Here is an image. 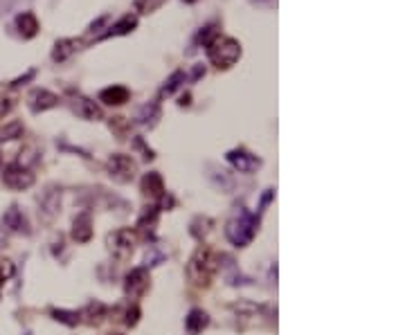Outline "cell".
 Segmentation results:
<instances>
[{"label":"cell","instance_id":"1","mask_svg":"<svg viewBox=\"0 0 405 335\" xmlns=\"http://www.w3.org/2000/svg\"><path fill=\"white\" fill-rule=\"evenodd\" d=\"M205 54L217 70H230L241 59V43L234 41L232 36L219 34L205 46Z\"/></svg>","mask_w":405,"mask_h":335},{"label":"cell","instance_id":"2","mask_svg":"<svg viewBox=\"0 0 405 335\" xmlns=\"http://www.w3.org/2000/svg\"><path fill=\"white\" fill-rule=\"evenodd\" d=\"M257 230H259V219H257V216H254L252 212L241 207V210L234 212V216L228 221V225H226V236H228V241H230L232 245L246 247V245L254 239Z\"/></svg>","mask_w":405,"mask_h":335},{"label":"cell","instance_id":"3","mask_svg":"<svg viewBox=\"0 0 405 335\" xmlns=\"http://www.w3.org/2000/svg\"><path fill=\"white\" fill-rule=\"evenodd\" d=\"M212 270H214V259H212L210 247H198L194 257L187 264V279L198 288H207L212 282Z\"/></svg>","mask_w":405,"mask_h":335},{"label":"cell","instance_id":"4","mask_svg":"<svg viewBox=\"0 0 405 335\" xmlns=\"http://www.w3.org/2000/svg\"><path fill=\"white\" fill-rule=\"evenodd\" d=\"M106 171H109V176L120 182V185H126V182H131L137 174V162L131 158V156H124V153H113L106 162Z\"/></svg>","mask_w":405,"mask_h":335},{"label":"cell","instance_id":"5","mask_svg":"<svg viewBox=\"0 0 405 335\" xmlns=\"http://www.w3.org/2000/svg\"><path fill=\"white\" fill-rule=\"evenodd\" d=\"M106 247L109 252L117 259V261H126L131 254H133V247H135V232L131 230H115L106 236Z\"/></svg>","mask_w":405,"mask_h":335},{"label":"cell","instance_id":"6","mask_svg":"<svg viewBox=\"0 0 405 335\" xmlns=\"http://www.w3.org/2000/svg\"><path fill=\"white\" fill-rule=\"evenodd\" d=\"M34 174H32L29 167H23L18 165V162H12V165H7L5 171H3V182L5 187L14 189V191H25L34 185Z\"/></svg>","mask_w":405,"mask_h":335},{"label":"cell","instance_id":"7","mask_svg":"<svg viewBox=\"0 0 405 335\" xmlns=\"http://www.w3.org/2000/svg\"><path fill=\"white\" fill-rule=\"evenodd\" d=\"M66 100H68L70 111H72L74 115H77V117H81V120L97 122V120H102V117H104L102 108H99L97 104H95L92 100H88V97H83L81 93L70 90Z\"/></svg>","mask_w":405,"mask_h":335},{"label":"cell","instance_id":"8","mask_svg":"<svg viewBox=\"0 0 405 335\" xmlns=\"http://www.w3.org/2000/svg\"><path fill=\"white\" fill-rule=\"evenodd\" d=\"M0 230L5 234H29V223L25 212L18 207V205H9L5 210L3 219H0Z\"/></svg>","mask_w":405,"mask_h":335},{"label":"cell","instance_id":"9","mask_svg":"<svg viewBox=\"0 0 405 335\" xmlns=\"http://www.w3.org/2000/svg\"><path fill=\"white\" fill-rule=\"evenodd\" d=\"M149 286H151V279H149L146 268H133L124 279V293H126V297H131V299L142 297L149 290Z\"/></svg>","mask_w":405,"mask_h":335},{"label":"cell","instance_id":"10","mask_svg":"<svg viewBox=\"0 0 405 335\" xmlns=\"http://www.w3.org/2000/svg\"><path fill=\"white\" fill-rule=\"evenodd\" d=\"M226 160L230 162L234 169L239 171V174H252V171H257V169L261 167V160L254 156V153H250V151L241 149V146L228 151Z\"/></svg>","mask_w":405,"mask_h":335},{"label":"cell","instance_id":"11","mask_svg":"<svg viewBox=\"0 0 405 335\" xmlns=\"http://www.w3.org/2000/svg\"><path fill=\"white\" fill-rule=\"evenodd\" d=\"M27 108L34 115H39V113H46V111H50V108H57L59 106V95H55V93H50V90H46V88H34V90H29L27 93Z\"/></svg>","mask_w":405,"mask_h":335},{"label":"cell","instance_id":"12","mask_svg":"<svg viewBox=\"0 0 405 335\" xmlns=\"http://www.w3.org/2000/svg\"><path fill=\"white\" fill-rule=\"evenodd\" d=\"M59 205H61V189L55 187V185H50L39 196V212L43 214L46 221H52L59 214Z\"/></svg>","mask_w":405,"mask_h":335},{"label":"cell","instance_id":"13","mask_svg":"<svg viewBox=\"0 0 405 335\" xmlns=\"http://www.w3.org/2000/svg\"><path fill=\"white\" fill-rule=\"evenodd\" d=\"M135 27H137V16L135 14H124L120 20H117V23L106 27V32H99V34L95 36V41H106V39H113V36H126V34H131Z\"/></svg>","mask_w":405,"mask_h":335},{"label":"cell","instance_id":"14","mask_svg":"<svg viewBox=\"0 0 405 335\" xmlns=\"http://www.w3.org/2000/svg\"><path fill=\"white\" fill-rule=\"evenodd\" d=\"M83 48L81 39H59L52 48V61L55 63H63L66 59H70L74 52H79Z\"/></svg>","mask_w":405,"mask_h":335},{"label":"cell","instance_id":"15","mask_svg":"<svg viewBox=\"0 0 405 335\" xmlns=\"http://www.w3.org/2000/svg\"><path fill=\"white\" fill-rule=\"evenodd\" d=\"M72 239L77 243H88L92 239V216L88 212L77 214L72 221Z\"/></svg>","mask_w":405,"mask_h":335},{"label":"cell","instance_id":"16","mask_svg":"<svg viewBox=\"0 0 405 335\" xmlns=\"http://www.w3.org/2000/svg\"><path fill=\"white\" fill-rule=\"evenodd\" d=\"M14 29L18 32V36L20 39H34L39 34V20L36 16L32 14V12H20L16 18H14Z\"/></svg>","mask_w":405,"mask_h":335},{"label":"cell","instance_id":"17","mask_svg":"<svg viewBox=\"0 0 405 335\" xmlns=\"http://www.w3.org/2000/svg\"><path fill=\"white\" fill-rule=\"evenodd\" d=\"M140 189H142V193L146 198H151V200H160L165 196V180H163V176L158 174V171H151V174H146L144 178H142V185H140Z\"/></svg>","mask_w":405,"mask_h":335},{"label":"cell","instance_id":"18","mask_svg":"<svg viewBox=\"0 0 405 335\" xmlns=\"http://www.w3.org/2000/svg\"><path fill=\"white\" fill-rule=\"evenodd\" d=\"M219 270L223 273V277H226V282L232 284V286H239V284H246L248 279H243L237 264H234V259L230 254H221L219 257Z\"/></svg>","mask_w":405,"mask_h":335},{"label":"cell","instance_id":"19","mask_svg":"<svg viewBox=\"0 0 405 335\" xmlns=\"http://www.w3.org/2000/svg\"><path fill=\"white\" fill-rule=\"evenodd\" d=\"M131 100V90L126 86H111V88H104L99 93V102L109 106H122Z\"/></svg>","mask_w":405,"mask_h":335},{"label":"cell","instance_id":"20","mask_svg":"<svg viewBox=\"0 0 405 335\" xmlns=\"http://www.w3.org/2000/svg\"><path fill=\"white\" fill-rule=\"evenodd\" d=\"M160 115H163V113H160V104L149 102L135 113V122L140 126H144V128H153L158 124V120H160Z\"/></svg>","mask_w":405,"mask_h":335},{"label":"cell","instance_id":"21","mask_svg":"<svg viewBox=\"0 0 405 335\" xmlns=\"http://www.w3.org/2000/svg\"><path fill=\"white\" fill-rule=\"evenodd\" d=\"M210 327V315L202 308H191L189 310V315L185 317V329L187 333L191 335H198L202 333V329H207Z\"/></svg>","mask_w":405,"mask_h":335},{"label":"cell","instance_id":"22","mask_svg":"<svg viewBox=\"0 0 405 335\" xmlns=\"http://www.w3.org/2000/svg\"><path fill=\"white\" fill-rule=\"evenodd\" d=\"M106 317V306L102 301H90V304L79 313V322H86L88 327H99Z\"/></svg>","mask_w":405,"mask_h":335},{"label":"cell","instance_id":"23","mask_svg":"<svg viewBox=\"0 0 405 335\" xmlns=\"http://www.w3.org/2000/svg\"><path fill=\"white\" fill-rule=\"evenodd\" d=\"M158 225V205H151V207H144L140 221H137V232H140L144 239L153 236V230Z\"/></svg>","mask_w":405,"mask_h":335},{"label":"cell","instance_id":"24","mask_svg":"<svg viewBox=\"0 0 405 335\" xmlns=\"http://www.w3.org/2000/svg\"><path fill=\"white\" fill-rule=\"evenodd\" d=\"M16 106V90L9 83H0V120L14 111Z\"/></svg>","mask_w":405,"mask_h":335},{"label":"cell","instance_id":"25","mask_svg":"<svg viewBox=\"0 0 405 335\" xmlns=\"http://www.w3.org/2000/svg\"><path fill=\"white\" fill-rule=\"evenodd\" d=\"M25 128H23V122L20 120H12L9 124H5L0 128V142H12V139H18L23 137Z\"/></svg>","mask_w":405,"mask_h":335},{"label":"cell","instance_id":"26","mask_svg":"<svg viewBox=\"0 0 405 335\" xmlns=\"http://www.w3.org/2000/svg\"><path fill=\"white\" fill-rule=\"evenodd\" d=\"M185 79H187V74H185V70H176L172 77H169L167 81H165V86L160 88V97H169V95H174L180 86L185 83Z\"/></svg>","mask_w":405,"mask_h":335},{"label":"cell","instance_id":"27","mask_svg":"<svg viewBox=\"0 0 405 335\" xmlns=\"http://www.w3.org/2000/svg\"><path fill=\"white\" fill-rule=\"evenodd\" d=\"M50 315L57 322L66 324V327H77L79 324V313L77 310H63V308H52Z\"/></svg>","mask_w":405,"mask_h":335},{"label":"cell","instance_id":"28","mask_svg":"<svg viewBox=\"0 0 405 335\" xmlns=\"http://www.w3.org/2000/svg\"><path fill=\"white\" fill-rule=\"evenodd\" d=\"M210 228H212V219H210V216H196V219L191 221L189 232H191V236H196V239H202V236L210 232Z\"/></svg>","mask_w":405,"mask_h":335},{"label":"cell","instance_id":"29","mask_svg":"<svg viewBox=\"0 0 405 335\" xmlns=\"http://www.w3.org/2000/svg\"><path fill=\"white\" fill-rule=\"evenodd\" d=\"M167 3V0H133V7H135V12H140V14H153L156 9H160Z\"/></svg>","mask_w":405,"mask_h":335},{"label":"cell","instance_id":"30","mask_svg":"<svg viewBox=\"0 0 405 335\" xmlns=\"http://www.w3.org/2000/svg\"><path fill=\"white\" fill-rule=\"evenodd\" d=\"M214 36H219V25H205V27H200V32L196 34V43H202V48L207 46V43L214 39Z\"/></svg>","mask_w":405,"mask_h":335},{"label":"cell","instance_id":"31","mask_svg":"<svg viewBox=\"0 0 405 335\" xmlns=\"http://www.w3.org/2000/svg\"><path fill=\"white\" fill-rule=\"evenodd\" d=\"M113 128L117 131V135H120L117 139H126V131H129V122H126L124 117H113V120H111V131H113Z\"/></svg>","mask_w":405,"mask_h":335},{"label":"cell","instance_id":"32","mask_svg":"<svg viewBox=\"0 0 405 335\" xmlns=\"http://www.w3.org/2000/svg\"><path fill=\"white\" fill-rule=\"evenodd\" d=\"M14 277V264L12 261H0V290H3L7 279Z\"/></svg>","mask_w":405,"mask_h":335},{"label":"cell","instance_id":"33","mask_svg":"<svg viewBox=\"0 0 405 335\" xmlns=\"http://www.w3.org/2000/svg\"><path fill=\"white\" fill-rule=\"evenodd\" d=\"M137 322H140V306H137V304H131L129 308H126L124 324H126V327H135Z\"/></svg>","mask_w":405,"mask_h":335},{"label":"cell","instance_id":"34","mask_svg":"<svg viewBox=\"0 0 405 335\" xmlns=\"http://www.w3.org/2000/svg\"><path fill=\"white\" fill-rule=\"evenodd\" d=\"M34 74H36V70H27L25 74H23V77H18V79H14L12 83H9V86H12V88L16 90V88H20V86H23V83H27L29 79H34Z\"/></svg>","mask_w":405,"mask_h":335},{"label":"cell","instance_id":"35","mask_svg":"<svg viewBox=\"0 0 405 335\" xmlns=\"http://www.w3.org/2000/svg\"><path fill=\"white\" fill-rule=\"evenodd\" d=\"M106 20H109V16H102V18H97V20H95V23H90V27H88V34H95V32H99L102 29V25L106 23Z\"/></svg>","mask_w":405,"mask_h":335},{"label":"cell","instance_id":"36","mask_svg":"<svg viewBox=\"0 0 405 335\" xmlns=\"http://www.w3.org/2000/svg\"><path fill=\"white\" fill-rule=\"evenodd\" d=\"M250 3H254V5H266V7H273V5H277V0H250Z\"/></svg>","mask_w":405,"mask_h":335},{"label":"cell","instance_id":"37","mask_svg":"<svg viewBox=\"0 0 405 335\" xmlns=\"http://www.w3.org/2000/svg\"><path fill=\"white\" fill-rule=\"evenodd\" d=\"M180 106H189V95H185L183 100H180Z\"/></svg>","mask_w":405,"mask_h":335},{"label":"cell","instance_id":"38","mask_svg":"<svg viewBox=\"0 0 405 335\" xmlns=\"http://www.w3.org/2000/svg\"><path fill=\"white\" fill-rule=\"evenodd\" d=\"M16 3H20V0H7L5 7H12V5H16Z\"/></svg>","mask_w":405,"mask_h":335},{"label":"cell","instance_id":"39","mask_svg":"<svg viewBox=\"0 0 405 335\" xmlns=\"http://www.w3.org/2000/svg\"><path fill=\"white\" fill-rule=\"evenodd\" d=\"M185 3H189V5H191V3H198V0H185Z\"/></svg>","mask_w":405,"mask_h":335},{"label":"cell","instance_id":"40","mask_svg":"<svg viewBox=\"0 0 405 335\" xmlns=\"http://www.w3.org/2000/svg\"><path fill=\"white\" fill-rule=\"evenodd\" d=\"M0 167H3V153H0Z\"/></svg>","mask_w":405,"mask_h":335},{"label":"cell","instance_id":"41","mask_svg":"<svg viewBox=\"0 0 405 335\" xmlns=\"http://www.w3.org/2000/svg\"><path fill=\"white\" fill-rule=\"evenodd\" d=\"M109 335H122V333H109Z\"/></svg>","mask_w":405,"mask_h":335},{"label":"cell","instance_id":"42","mask_svg":"<svg viewBox=\"0 0 405 335\" xmlns=\"http://www.w3.org/2000/svg\"><path fill=\"white\" fill-rule=\"evenodd\" d=\"M0 245H3V239H0Z\"/></svg>","mask_w":405,"mask_h":335}]
</instances>
